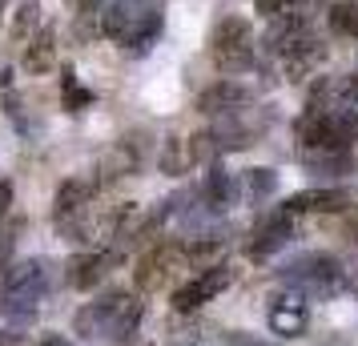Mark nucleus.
Segmentation results:
<instances>
[{"label": "nucleus", "mask_w": 358, "mask_h": 346, "mask_svg": "<svg viewBox=\"0 0 358 346\" xmlns=\"http://www.w3.org/2000/svg\"><path fill=\"white\" fill-rule=\"evenodd\" d=\"M0 314H8L13 322H29L41 310V298L49 290V262L45 258H29L17 262L0 274Z\"/></svg>", "instance_id": "f257e3e1"}, {"label": "nucleus", "mask_w": 358, "mask_h": 346, "mask_svg": "<svg viewBox=\"0 0 358 346\" xmlns=\"http://www.w3.org/2000/svg\"><path fill=\"white\" fill-rule=\"evenodd\" d=\"M210 57L222 73H245L254 65V29L245 17H222L210 33Z\"/></svg>", "instance_id": "f03ea898"}, {"label": "nucleus", "mask_w": 358, "mask_h": 346, "mask_svg": "<svg viewBox=\"0 0 358 346\" xmlns=\"http://www.w3.org/2000/svg\"><path fill=\"white\" fill-rule=\"evenodd\" d=\"M282 278H286V286L298 290V294L326 298L342 286V266H338V258H330V254H306V258H298V262L286 266Z\"/></svg>", "instance_id": "7ed1b4c3"}, {"label": "nucleus", "mask_w": 358, "mask_h": 346, "mask_svg": "<svg viewBox=\"0 0 358 346\" xmlns=\"http://www.w3.org/2000/svg\"><path fill=\"white\" fill-rule=\"evenodd\" d=\"M181 266H189L185 262V246L162 242V246H149L145 254H141V262L133 270V282H137L141 294H153V290H162L165 282H169V274L181 270Z\"/></svg>", "instance_id": "20e7f679"}, {"label": "nucleus", "mask_w": 358, "mask_h": 346, "mask_svg": "<svg viewBox=\"0 0 358 346\" xmlns=\"http://www.w3.org/2000/svg\"><path fill=\"white\" fill-rule=\"evenodd\" d=\"M229 286H234V270H229L226 262H217V266H210V270L194 274L189 282H181L178 290H173V310L189 314V310H197V306H206L210 298H217L222 290H229Z\"/></svg>", "instance_id": "39448f33"}, {"label": "nucleus", "mask_w": 358, "mask_h": 346, "mask_svg": "<svg viewBox=\"0 0 358 346\" xmlns=\"http://www.w3.org/2000/svg\"><path fill=\"white\" fill-rule=\"evenodd\" d=\"M355 201H358V194L350 185H318V189H302V194L286 198L282 210H290V214H342Z\"/></svg>", "instance_id": "423d86ee"}, {"label": "nucleus", "mask_w": 358, "mask_h": 346, "mask_svg": "<svg viewBox=\"0 0 358 346\" xmlns=\"http://www.w3.org/2000/svg\"><path fill=\"white\" fill-rule=\"evenodd\" d=\"M290 238H294V214L290 210H282V214L258 222V230L250 233V242H245V258L266 262V258H274L278 250L290 246Z\"/></svg>", "instance_id": "0eeeda50"}, {"label": "nucleus", "mask_w": 358, "mask_h": 346, "mask_svg": "<svg viewBox=\"0 0 358 346\" xmlns=\"http://www.w3.org/2000/svg\"><path fill=\"white\" fill-rule=\"evenodd\" d=\"M149 0H109V8L101 13V33L109 36V41H121V45H129L133 33L141 29V20L149 17Z\"/></svg>", "instance_id": "6e6552de"}, {"label": "nucleus", "mask_w": 358, "mask_h": 346, "mask_svg": "<svg viewBox=\"0 0 358 346\" xmlns=\"http://www.w3.org/2000/svg\"><path fill=\"white\" fill-rule=\"evenodd\" d=\"M121 302H125V290H109V294L93 298L89 306H81V310H77L73 330H77L81 338H105V334H109V326H113L117 310H121Z\"/></svg>", "instance_id": "1a4fd4ad"}, {"label": "nucleus", "mask_w": 358, "mask_h": 346, "mask_svg": "<svg viewBox=\"0 0 358 346\" xmlns=\"http://www.w3.org/2000/svg\"><path fill=\"white\" fill-rule=\"evenodd\" d=\"M210 133H213V141H217L222 153H234V149L254 145L262 133H266V121H254L245 109H238V113H222V121Z\"/></svg>", "instance_id": "9d476101"}, {"label": "nucleus", "mask_w": 358, "mask_h": 346, "mask_svg": "<svg viewBox=\"0 0 358 346\" xmlns=\"http://www.w3.org/2000/svg\"><path fill=\"white\" fill-rule=\"evenodd\" d=\"M250 105V89H245L242 81H234V77H222V81L206 85L201 93H197V113H238V109H245Z\"/></svg>", "instance_id": "9b49d317"}, {"label": "nucleus", "mask_w": 358, "mask_h": 346, "mask_svg": "<svg viewBox=\"0 0 358 346\" xmlns=\"http://www.w3.org/2000/svg\"><path fill=\"white\" fill-rule=\"evenodd\" d=\"M93 194H97V182H89V178H69V182H61L57 198H52V217H57V226H69V222H77L81 214H89Z\"/></svg>", "instance_id": "f8f14e48"}, {"label": "nucleus", "mask_w": 358, "mask_h": 346, "mask_svg": "<svg viewBox=\"0 0 358 346\" xmlns=\"http://www.w3.org/2000/svg\"><path fill=\"white\" fill-rule=\"evenodd\" d=\"M266 322H270V330H274L278 338H302L306 326H310V310H306V302H302V294L274 298Z\"/></svg>", "instance_id": "ddd939ff"}, {"label": "nucleus", "mask_w": 358, "mask_h": 346, "mask_svg": "<svg viewBox=\"0 0 358 346\" xmlns=\"http://www.w3.org/2000/svg\"><path fill=\"white\" fill-rule=\"evenodd\" d=\"M302 165L314 178H326V182H338V178H350L358 169L355 153L350 149H302Z\"/></svg>", "instance_id": "4468645a"}, {"label": "nucleus", "mask_w": 358, "mask_h": 346, "mask_svg": "<svg viewBox=\"0 0 358 346\" xmlns=\"http://www.w3.org/2000/svg\"><path fill=\"white\" fill-rule=\"evenodd\" d=\"M113 262V254H101V250H89V254H73L65 266V282L73 290H93L101 278H105V266Z\"/></svg>", "instance_id": "2eb2a0df"}, {"label": "nucleus", "mask_w": 358, "mask_h": 346, "mask_svg": "<svg viewBox=\"0 0 358 346\" xmlns=\"http://www.w3.org/2000/svg\"><path fill=\"white\" fill-rule=\"evenodd\" d=\"M326 61V45L322 41H310V36H302L294 49L282 52V73L290 77V81H306L314 69Z\"/></svg>", "instance_id": "dca6fc26"}, {"label": "nucleus", "mask_w": 358, "mask_h": 346, "mask_svg": "<svg viewBox=\"0 0 358 346\" xmlns=\"http://www.w3.org/2000/svg\"><path fill=\"white\" fill-rule=\"evenodd\" d=\"M20 69H24L29 77H45V73L57 69V33H52V29H41V33L24 45Z\"/></svg>", "instance_id": "f3484780"}, {"label": "nucleus", "mask_w": 358, "mask_h": 346, "mask_svg": "<svg viewBox=\"0 0 358 346\" xmlns=\"http://www.w3.org/2000/svg\"><path fill=\"white\" fill-rule=\"evenodd\" d=\"M234 173H229L226 165H210V173H206V185H201V201H206V210H213V214H222V210H229L234 206Z\"/></svg>", "instance_id": "a211bd4d"}, {"label": "nucleus", "mask_w": 358, "mask_h": 346, "mask_svg": "<svg viewBox=\"0 0 358 346\" xmlns=\"http://www.w3.org/2000/svg\"><path fill=\"white\" fill-rule=\"evenodd\" d=\"M141 314H145V302L137 294H125V302H121V310H117L113 318V326H109V343L113 346H129L133 343V334H137V326H141Z\"/></svg>", "instance_id": "6ab92c4d"}, {"label": "nucleus", "mask_w": 358, "mask_h": 346, "mask_svg": "<svg viewBox=\"0 0 358 346\" xmlns=\"http://www.w3.org/2000/svg\"><path fill=\"white\" fill-rule=\"evenodd\" d=\"M157 165L162 173H189L194 169V153H189V137H165L162 141V153H157Z\"/></svg>", "instance_id": "aec40b11"}, {"label": "nucleus", "mask_w": 358, "mask_h": 346, "mask_svg": "<svg viewBox=\"0 0 358 346\" xmlns=\"http://www.w3.org/2000/svg\"><path fill=\"white\" fill-rule=\"evenodd\" d=\"M137 145L133 141H117L105 157H101V182H113V178H121V173H133L137 169Z\"/></svg>", "instance_id": "412c9836"}, {"label": "nucleus", "mask_w": 358, "mask_h": 346, "mask_svg": "<svg viewBox=\"0 0 358 346\" xmlns=\"http://www.w3.org/2000/svg\"><path fill=\"white\" fill-rule=\"evenodd\" d=\"M330 33L338 36H358V0H338V4H330Z\"/></svg>", "instance_id": "4be33fe9"}, {"label": "nucleus", "mask_w": 358, "mask_h": 346, "mask_svg": "<svg viewBox=\"0 0 358 346\" xmlns=\"http://www.w3.org/2000/svg\"><path fill=\"white\" fill-rule=\"evenodd\" d=\"M24 217H8V222H0V274L13 266V250H17V242H20V233H24Z\"/></svg>", "instance_id": "5701e85b"}, {"label": "nucleus", "mask_w": 358, "mask_h": 346, "mask_svg": "<svg viewBox=\"0 0 358 346\" xmlns=\"http://www.w3.org/2000/svg\"><path fill=\"white\" fill-rule=\"evenodd\" d=\"M162 24H165V17H162V4H153V8H149V17L141 20V29L133 33L129 49H133V52H145L149 45H153V41L162 36Z\"/></svg>", "instance_id": "b1692460"}, {"label": "nucleus", "mask_w": 358, "mask_h": 346, "mask_svg": "<svg viewBox=\"0 0 358 346\" xmlns=\"http://www.w3.org/2000/svg\"><path fill=\"white\" fill-rule=\"evenodd\" d=\"M274 189H278V173H274V169H266V165H258V169H250V173H245V194H250L254 201L270 198Z\"/></svg>", "instance_id": "393cba45"}, {"label": "nucleus", "mask_w": 358, "mask_h": 346, "mask_svg": "<svg viewBox=\"0 0 358 346\" xmlns=\"http://www.w3.org/2000/svg\"><path fill=\"white\" fill-rule=\"evenodd\" d=\"M41 24V0H20V8H17V24H13V36H17L20 45L24 41H33V29Z\"/></svg>", "instance_id": "a878e982"}, {"label": "nucleus", "mask_w": 358, "mask_h": 346, "mask_svg": "<svg viewBox=\"0 0 358 346\" xmlns=\"http://www.w3.org/2000/svg\"><path fill=\"white\" fill-rule=\"evenodd\" d=\"M61 85H65V109H69V113H81V109L93 105V93H89V89H77L73 69H69V65H65V73H61Z\"/></svg>", "instance_id": "bb28decb"}, {"label": "nucleus", "mask_w": 358, "mask_h": 346, "mask_svg": "<svg viewBox=\"0 0 358 346\" xmlns=\"http://www.w3.org/2000/svg\"><path fill=\"white\" fill-rule=\"evenodd\" d=\"M306 0H258V13L266 20H278V17H286V13H298Z\"/></svg>", "instance_id": "cd10ccee"}, {"label": "nucleus", "mask_w": 358, "mask_h": 346, "mask_svg": "<svg viewBox=\"0 0 358 346\" xmlns=\"http://www.w3.org/2000/svg\"><path fill=\"white\" fill-rule=\"evenodd\" d=\"M13 217V182H0V222Z\"/></svg>", "instance_id": "c85d7f7f"}, {"label": "nucleus", "mask_w": 358, "mask_h": 346, "mask_svg": "<svg viewBox=\"0 0 358 346\" xmlns=\"http://www.w3.org/2000/svg\"><path fill=\"white\" fill-rule=\"evenodd\" d=\"M222 346H270V343H262V338H254V334H229Z\"/></svg>", "instance_id": "c756f323"}, {"label": "nucleus", "mask_w": 358, "mask_h": 346, "mask_svg": "<svg viewBox=\"0 0 358 346\" xmlns=\"http://www.w3.org/2000/svg\"><path fill=\"white\" fill-rule=\"evenodd\" d=\"M41 346H73L65 338V334H45V338H41Z\"/></svg>", "instance_id": "7c9ffc66"}, {"label": "nucleus", "mask_w": 358, "mask_h": 346, "mask_svg": "<svg viewBox=\"0 0 358 346\" xmlns=\"http://www.w3.org/2000/svg\"><path fill=\"white\" fill-rule=\"evenodd\" d=\"M0 346H20V334L17 330H0Z\"/></svg>", "instance_id": "2f4dec72"}, {"label": "nucleus", "mask_w": 358, "mask_h": 346, "mask_svg": "<svg viewBox=\"0 0 358 346\" xmlns=\"http://www.w3.org/2000/svg\"><path fill=\"white\" fill-rule=\"evenodd\" d=\"M346 242H355V246H358V214L346 222Z\"/></svg>", "instance_id": "473e14b6"}, {"label": "nucleus", "mask_w": 358, "mask_h": 346, "mask_svg": "<svg viewBox=\"0 0 358 346\" xmlns=\"http://www.w3.org/2000/svg\"><path fill=\"white\" fill-rule=\"evenodd\" d=\"M346 290H350V294L358 298V270H355V274H350V278H346Z\"/></svg>", "instance_id": "72a5a7b5"}, {"label": "nucleus", "mask_w": 358, "mask_h": 346, "mask_svg": "<svg viewBox=\"0 0 358 346\" xmlns=\"http://www.w3.org/2000/svg\"><path fill=\"white\" fill-rule=\"evenodd\" d=\"M0 13H4V0H0Z\"/></svg>", "instance_id": "f704fd0d"}]
</instances>
